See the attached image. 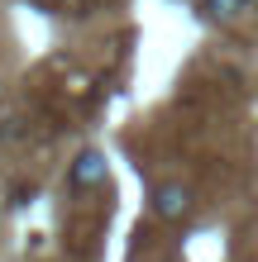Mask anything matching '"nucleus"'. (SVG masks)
<instances>
[{
  "label": "nucleus",
  "mask_w": 258,
  "mask_h": 262,
  "mask_svg": "<svg viewBox=\"0 0 258 262\" xmlns=\"http://www.w3.org/2000/svg\"><path fill=\"white\" fill-rule=\"evenodd\" d=\"M105 181H110V158H105L101 148H82L77 162L67 167V186L72 191H96Z\"/></svg>",
  "instance_id": "f257e3e1"
},
{
  "label": "nucleus",
  "mask_w": 258,
  "mask_h": 262,
  "mask_svg": "<svg viewBox=\"0 0 258 262\" xmlns=\"http://www.w3.org/2000/svg\"><path fill=\"white\" fill-rule=\"evenodd\" d=\"M153 214L158 220H187L191 214V186H182V181H158L153 186Z\"/></svg>",
  "instance_id": "f03ea898"
},
{
  "label": "nucleus",
  "mask_w": 258,
  "mask_h": 262,
  "mask_svg": "<svg viewBox=\"0 0 258 262\" xmlns=\"http://www.w3.org/2000/svg\"><path fill=\"white\" fill-rule=\"evenodd\" d=\"M258 0H201V14L210 24H234L239 14H249Z\"/></svg>",
  "instance_id": "7ed1b4c3"
}]
</instances>
